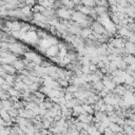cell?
Here are the masks:
<instances>
[{"label":"cell","instance_id":"obj_1","mask_svg":"<svg viewBox=\"0 0 135 135\" xmlns=\"http://www.w3.org/2000/svg\"><path fill=\"white\" fill-rule=\"evenodd\" d=\"M82 2H83V4L88 7V6H93L94 4H95V1L94 0H82Z\"/></svg>","mask_w":135,"mask_h":135},{"label":"cell","instance_id":"obj_2","mask_svg":"<svg viewBox=\"0 0 135 135\" xmlns=\"http://www.w3.org/2000/svg\"><path fill=\"white\" fill-rule=\"evenodd\" d=\"M26 3L27 4H33V3H35V0H26Z\"/></svg>","mask_w":135,"mask_h":135},{"label":"cell","instance_id":"obj_3","mask_svg":"<svg viewBox=\"0 0 135 135\" xmlns=\"http://www.w3.org/2000/svg\"><path fill=\"white\" fill-rule=\"evenodd\" d=\"M72 2H73V3L78 4V3H80V0H72Z\"/></svg>","mask_w":135,"mask_h":135}]
</instances>
